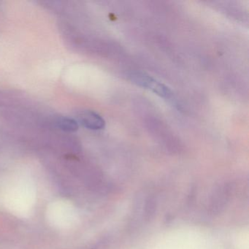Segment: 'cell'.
I'll return each mask as SVG.
<instances>
[{
	"label": "cell",
	"mask_w": 249,
	"mask_h": 249,
	"mask_svg": "<svg viewBox=\"0 0 249 249\" xmlns=\"http://www.w3.org/2000/svg\"><path fill=\"white\" fill-rule=\"evenodd\" d=\"M129 78L134 84L142 88L148 89L160 97L170 98L173 95V92L167 86L156 81L150 75L143 72H131L129 75Z\"/></svg>",
	"instance_id": "6da1fadb"
},
{
	"label": "cell",
	"mask_w": 249,
	"mask_h": 249,
	"mask_svg": "<svg viewBox=\"0 0 249 249\" xmlns=\"http://www.w3.org/2000/svg\"><path fill=\"white\" fill-rule=\"evenodd\" d=\"M79 120L83 126L92 130L103 129L106 125L104 119L100 115L91 110L83 111L79 116Z\"/></svg>",
	"instance_id": "7a4b0ae2"
},
{
	"label": "cell",
	"mask_w": 249,
	"mask_h": 249,
	"mask_svg": "<svg viewBox=\"0 0 249 249\" xmlns=\"http://www.w3.org/2000/svg\"><path fill=\"white\" fill-rule=\"evenodd\" d=\"M56 124L65 132H72L78 130V124L74 119L69 118H60L56 122Z\"/></svg>",
	"instance_id": "3957f363"
}]
</instances>
